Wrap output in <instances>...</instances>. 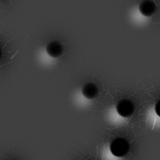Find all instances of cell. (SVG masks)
Returning <instances> with one entry per match:
<instances>
[{
	"mask_svg": "<svg viewBox=\"0 0 160 160\" xmlns=\"http://www.w3.org/2000/svg\"><path fill=\"white\" fill-rule=\"evenodd\" d=\"M83 96L88 99H94L98 93V88L93 82H88L82 88Z\"/></svg>",
	"mask_w": 160,
	"mask_h": 160,
	"instance_id": "obj_5",
	"label": "cell"
},
{
	"mask_svg": "<svg viewBox=\"0 0 160 160\" xmlns=\"http://www.w3.org/2000/svg\"><path fill=\"white\" fill-rule=\"evenodd\" d=\"M129 148V142L126 139L120 137L114 139L109 146L111 152L118 158L125 156L128 153Z\"/></svg>",
	"mask_w": 160,
	"mask_h": 160,
	"instance_id": "obj_1",
	"label": "cell"
},
{
	"mask_svg": "<svg viewBox=\"0 0 160 160\" xmlns=\"http://www.w3.org/2000/svg\"><path fill=\"white\" fill-rule=\"evenodd\" d=\"M46 50L50 56L58 58L62 54L63 48L58 41H51L48 44Z\"/></svg>",
	"mask_w": 160,
	"mask_h": 160,
	"instance_id": "obj_4",
	"label": "cell"
},
{
	"mask_svg": "<svg viewBox=\"0 0 160 160\" xmlns=\"http://www.w3.org/2000/svg\"><path fill=\"white\" fill-rule=\"evenodd\" d=\"M156 9V6L153 1L145 0L142 1L139 6L140 12L144 16H151Z\"/></svg>",
	"mask_w": 160,
	"mask_h": 160,
	"instance_id": "obj_3",
	"label": "cell"
},
{
	"mask_svg": "<svg viewBox=\"0 0 160 160\" xmlns=\"http://www.w3.org/2000/svg\"><path fill=\"white\" fill-rule=\"evenodd\" d=\"M117 112L123 118L130 117L135 110L134 103L129 99H123L120 100L116 106Z\"/></svg>",
	"mask_w": 160,
	"mask_h": 160,
	"instance_id": "obj_2",
	"label": "cell"
},
{
	"mask_svg": "<svg viewBox=\"0 0 160 160\" xmlns=\"http://www.w3.org/2000/svg\"><path fill=\"white\" fill-rule=\"evenodd\" d=\"M154 110L156 114L160 117V100H159L155 105Z\"/></svg>",
	"mask_w": 160,
	"mask_h": 160,
	"instance_id": "obj_6",
	"label": "cell"
}]
</instances>
